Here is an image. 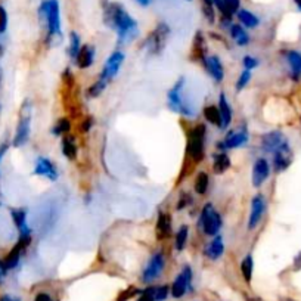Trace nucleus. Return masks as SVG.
Here are the masks:
<instances>
[{
	"label": "nucleus",
	"mask_w": 301,
	"mask_h": 301,
	"mask_svg": "<svg viewBox=\"0 0 301 301\" xmlns=\"http://www.w3.org/2000/svg\"><path fill=\"white\" fill-rule=\"evenodd\" d=\"M188 239H189V226L188 225H182L176 235H174V250L182 253L185 248H186V244H188Z\"/></svg>",
	"instance_id": "c85d7f7f"
},
{
	"label": "nucleus",
	"mask_w": 301,
	"mask_h": 301,
	"mask_svg": "<svg viewBox=\"0 0 301 301\" xmlns=\"http://www.w3.org/2000/svg\"><path fill=\"white\" fill-rule=\"evenodd\" d=\"M31 112H33V105L28 99H25L19 108V118H18V124H16L15 135L12 139V145L15 148H22L30 140L31 118H33Z\"/></svg>",
	"instance_id": "423d86ee"
},
{
	"label": "nucleus",
	"mask_w": 301,
	"mask_h": 301,
	"mask_svg": "<svg viewBox=\"0 0 301 301\" xmlns=\"http://www.w3.org/2000/svg\"><path fill=\"white\" fill-rule=\"evenodd\" d=\"M202 65L216 83H222L225 80V67L217 55H208Z\"/></svg>",
	"instance_id": "f3484780"
},
{
	"label": "nucleus",
	"mask_w": 301,
	"mask_h": 301,
	"mask_svg": "<svg viewBox=\"0 0 301 301\" xmlns=\"http://www.w3.org/2000/svg\"><path fill=\"white\" fill-rule=\"evenodd\" d=\"M170 27L166 22H160L154 30L150 31L146 36L145 42H143V49L146 50V53L150 56H160L164 49H166L168 37H170Z\"/></svg>",
	"instance_id": "0eeeda50"
},
{
	"label": "nucleus",
	"mask_w": 301,
	"mask_h": 301,
	"mask_svg": "<svg viewBox=\"0 0 301 301\" xmlns=\"http://www.w3.org/2000/svg\"><path fill=\"white\" fill-rule=\"evenodd\" d=\"M225 3L226 14L229 16H233L235 14H238L239 8H241V0H223Z\"/></svg>",
	"instance_id": "ea45409f"
},
{
	"label": "nucleus",
	"mask_w": 301,
	"mask_h": 301,
	"mask_svg": "<svg viewBox=\"0 0 301 301\" xmlns=\"http://www.w3.org/2000/svg\"><path fill=\"white\" fill-rule=\"evenodd\" d=\"M104 24L117 33L118 45L124 46L132 43L139 36V24L130 15L124 6L117 2H109L104 6Z\"/></svg>",
	"instance_id": "f257e3e1"
},
{
	"label": "nucleus",
	"mask_w": 301,
	"mask_h": 301,
	"mask_svg": "<svg viewBox=\"0 0 301 301\" xmlns=\"http://www.w3.org/2000/svg\"><path fill=\"white\" fill-rule=\"evenodd\" d=\"M34 176H40V177H46L50 182H55L59 177V171L58 167L55 166V163L47 158V157H39L36 160V166L33 170Z\"/></svg>",
	"instance_id": "ddd939ff"
},
{
	"label": "nucleus",
	"mask_w": 301,
	"mask_h": 301,
	"mask_svg": "<svg viewBox=\"0 0 301 301\" xmlns=\"http://www.w3.org/2000/svg\"><path fill=\"white\" fill-rule=\"evenodd\" d=\"M270 177V164L266 158H257L251 171V182L254 188H261L264 182Z\"/></svg>",
	"instance_id": "2eb2a0df"
},
{
	"label": "nucleus",
	"mask_w": 301,
	"mask_h": 301,
	"mask_svg": "<svg viewBox=\"0 0 301 301\" xmlns=\"http://www.w3.org/2000/svg\"><path fill=\"white\" fill-rule=\"evenodd\" d=\"M81 46H83L81 45V37L75 31H71V34H70V46H68V55H70L71 59H75V56H77V53H78Z\"/></svg>",
	"instance_id": "f704fd0d"
},
{
	"label": "nucleus",
	"mask_w": 301,
	"mask_h": 301,
	"mask_svg": "<svg viewBox=\"0 0 301 301\" xmlns=\"http://www.w3.org/2000/svg\"><path fill=\"white\" fill-rule=\"evenodd\" d=\"M0 301H22L19 297H15V295H11V294H3L0 297Z\"/></svg>",
	"instance_id": "8fccbe9b"
},
{
	"label": "nucleus",
	"mask_w": 301,
	"mask_h": 301,
	"mask_svg": "<svg viewBox=\"0 0 301 301\" xmlns=\"http://www.w3.org/2000/svg\"><path fill=\"white\" fill-rule=\"evenodd\" d=\"M202 14L205 16V19L214 24L216 22V14H214V6H208V5H202Z\"/></svg>",
	"instance_id": "79ce46f5"
},
{
	"label": "nucleus",
	"mask_w": 301,
	"mask_h": 301,
	"mask_svg": "<svg viewBox=\"0 0 301 301\" xmlns=\"http://www.w3.org/2000/svg\"><path fill=\"white\" fill-rule=\"evenodd\" d=\"M96 59V49L93 45H83L80 47L77 56H75V64L80 70H87L95 64Z\"/></svg>",
	"instance_id": "412c9836"
},
{
	"label": "nucleus",
	"mask_w": 301,
	"mask_h": 301,
	"mask_svg": "<svg viewBox=\"0 0 301 301\" xmlns=\"http://www.w3.org/2000/svg\"><path fill=\"white\" fill-rule=\"evenodd\" d=\"M294 269L295 270H300L301 269V253H298L295 258H294Z\"/></svg>",
	"instance_id": "3c124183"
},
{
	"label": "nucleus",
	"mask_w": 301,
	"mask_h": 301,
	"mask_svg": "<svg viewBox=\"0 0 301 301\" xmlns=\"http://www.w3.org/2000/svg\"><path fill=\"white\" fill-rule=\"evenodd\" d=\"M136 2H137V3H139L140 6H143V8H146V6H149L150 2H152V0H136Z\"/></svg>",
	"instance_id": "603ef678"
},
{
	"label": "nucleus",
	"mask_w": 301,
	"mask_h": 301,
	"mask_svg": "<svg viewBox=\"0 0 301 301\" xmlns=\"http://www.w3.org/2000/svg\"><path fill=\"white\" fill-rule=\"evenodd\" d=\"M250 140V132L247 124H241L226 133L225 139L217 143V150L226 152L227 149H236L245 146Z\"/></svg>",
	"instance_id": "6e6552de"
},
{
	"label": "nucleus",
	"mask_w": 301,
	"mask_h": 301,
	"mask_svg": "<svg viewBox=\"0 0 301 301\" xmlns=\"http://www.w3.org/2000/svg\"><path fill=\"white\" fill-rule=\"evenodd\" d=\"M106 84H108V81L102 80V78H98L92 86L87 87V91H86L87 98H89V99H96V98H99L106 89Z\"/></svg>",
	"instance_id": "473e14b6"
},
{
	"label": "nucleus",
	"mask_w": 301,
	"mask_h": 301,
	"mask_svg": "<svg viewBox=\"0 0 301 301\" xmlns=\"http://www.w3.org/2000/svg\"><path fill=\"white\" fill-rule=\"evenodd\" d=\"M219 105V112H220V121H222V124H220V130H226L229 126H230V123H232V118H233V111H232V106L229 104V101H227V96H226L225 93L222 92L220 95H219V102H217Z\"/></svg>",
	"instance_id": "5701e85b"
},
{
	"label": "nucleus",
	"mask_w": 301,
	"mask_h": 301,
	"mask_svg": "<svg viewBox=\"0 0 301 301\" xmlns=\"http://www.w3.org/2000/svg\"><path fill=\"white\" fill-rule=\"evenodd\" d=\"M8 273H9V270L6 269V266H5V263H3V258H0V285H3V282H5V279H6V276H8Z\"/></svg>",
	"instance_id": "de8ad7c7"
},
{
	"label": "nucleus",
	"mask_w": 301,
	"mask_h": 301,
	"mask_svg": "<svg viewBox=\"0 0 301 301\" xmlns=\"http://www.w3.org/2000/svg\"><path fill=\"white\" fill-rule=\"evenodd\" d=\"M204 118L207 123H210L211 126L220 129V112H219V108L216 105H207L204 108Z\"/></svg>",
	"instance_id": "2f4dec72"
},
{
	"label": "nucleus",
	"mask_w": 301,
	"mask_h": 301,
	"mask_svg": "<svg viewBox=\"0 0 301 301\" xmlns=\"http://www.w3.org/2000/svg\"><path fill=\"white\" fill-rule=\"evenodd\" d=\"M192 281H194V272L189 264H186L182 267L180 273L174 278L173 284L170 286V294L176 300H180L185 295H188L194 291Z\"/></svg>",
	"instance_id": "1a4fd4ad"
},
{
	"label": "nucleus",
	"mask_w": 301,
	"mask_h": 301,
	"mask_svg": "<svg viewBox=\"0 0 301 301\" xmlns=\"http://www.w3.org/2000/svg\"><path fill=\"white\" fill-rule=\"evenodd\" d=\"M34 301H59V300H55L49 292H45V291H42V292H37L36 294V297H34Z\"/></svg>",
	"instance_id": "49530a36"
},
{
	"label": "nucleus",
	"mask_w": 301,
	"mask_h": 301,
	"mask_svg": "<svg viewBox=\"0 0 301 301\" xmlns=\"http://www.w3.org/2000/svg\"><path fill=\"white\" fill-rule=\"evenodd\" d=\"M39 18L46 25V43L58 46L62 42L59 0H43L39 6Z\"/></svg>",
	"instance_id": "f03ea898"
},
{
	"label": "nucleus",
	"mask_w": 301,
	"mask_h": 301,
	"mask_svg": "<svg viewBox=\"0 0 301 301\" xmlns=\"http://www.w3.org/2000/svg\"><path fill=\"white\" fill-rule=\"evenodd\" d=\"M236 16L239 24L245 28H257L260 25V18L248 9H239Z\"/></svg>",
	"instance_id": "bb28decb"
},
{
	"label": "nucleus",
	"mask_w": 301,
	"mask_h": 301,
	"mask_svg": "<svg viewBox=\"0 0 301 301\" xmlns=\"http://www.w3.org/2000/svg\"><path fill=\"white\" fill-rule=\"evenodd\" d=\"M202 253L211 261H217L219 258H222V256L225 254V239H223V236L222 235L213 236V239L208 244H205Z\"/></svg>",
	"instance_id": "6ab92c4d"
},
{
	"label": "nucleus",
	"mask_w": 301,
	"mask_h": 301,
	"mask_svg": "<svg viewBox=\"0 0 301 301\" xmlns=\"http://www.w3.org/2000/svg\"><path fill=\"white\" fill-rule=\"evenodd\" d=\"M164 267H166L164 253H161V251L154 253L148 260L143 272H142V282L146 284V285H150L154 281H157L161 276V273L164 272Z\"/></svg>",
	"instance_id": "9d476101"
},
{
	"label": "nucleus",
	"mask_w": 301,
	"mask_h": 301,
	"mask_svg": "<svg viewBox=\"0 0 301 301\" xmlns=\"http://www.w3.org/2000/svg\"><path fill=\"white\" fill-rule=\"evenodd\" d=\"M285 58L289 64L292 77L297 80L301 77V53L297 50H288L285 53Z\"/></svg>",
	"instance_id": "cd10ccee"
},
{
	"label": "nucleus",
	"mask_w": 301,
	"mask_h": 301,
	"mask_svg": "<svg viewBox=\"0 0 301 301\" xmlns=\"http://www.w3.org/2000/svg\"><path fill=\"white\" fill-rule=\"evenodd\" d=\"M93 124H95V120H93L92 117H86L84 120L80 123V126H78V130H80L81 133H87V132H91L92 130Z\"/></svg>",
	"instance_id": "37998d69"
},
{
	"label": "nucleus",
	"mask_w": 301,
	"mask_h": 301,
	"mask_svg": "<svg viewBox=\"0 0 301 301\" xmlns=\"http://www.w3.org/2000/svg\"><path fill=\"white\" fill-rule=\"evenodd\" d=\"M292 149L286 140L285 143H282L278 149L273 152V170L275 173H282L285 171L288 167L292 163Z\"/></svg>",
	"instance_id": "f8f14e48"
},
{
	"label": "nucleus",
	"mask_w": 301,
	"mask_h": 301,
	"mask_svg": "<svg viewBox=\"0 0 301 301\" xmlns=\"http://www.w3.org/2000/svg\"><path fill=\"white\" fill-rule=\"evenodd\" d=\"M281 301H295V300H292V298H282Z\"/></svg>",
	"instance_id": "13d9d810"
},
{
	"label": "nucleus",
	"mask_w": 301,
	"mask_h": 301,
	"mask_svg": "<svg viewBox=\"0 0 301 301\" xmlns=\"http://www.w3.org/2000/svg\"><path fill=\"white\" fill-rule=\"evenodd\" d=\"M8 28V12L3 6H0V34H3Z\"/></svg>",
	"instance_id": "c03bdc74"
},
{
	"label": "nucleus",
	"mask_w": 301,
	"mask_h": 301,
	"mask_svg": "<svg viewBox=\"0 0 301 301\" xmlns=\"http://www.w3.org/2000/svg\"><path fill=\"white\" fill-rule=\"evenodd\" d=\"M0 81H2V77H0Z\"/></svg>",
	"instance_id": "bf43d9fd"
},
{
	"label": "nucleus",
	"mask_w": 301,
	"mask_h": 301,
	"mask_svg": "<svg viewBox=\"0 0 301 301\" xmlns=\"http://www.w3.org/2000/svg\"><path fill=\"white\" fill-rule=\"evenodd\" d=\"M242 67H244V70L251 71V70H254V68L258 67V59L254 58V56H251V55H245L242 58Z\"/></svg>",
	"instance_id": "a19ab883"
},
{
	"label": "nucleus",
	"mask_w": 301,
	"mask_h": 301,
	"mask_svg": "<svg viewBox=\"0 0 301 301\" xmlns=\"http://www.w3.org/2000/svg\"><path fill=\"white\" fill-rule=\"evenodd\" d=\"M155 233L158 241H166L173 235V223H171V216L166 211H160L155 223Z\"/></svg>",
	"instance_id": "dca6fc26"
},
{
	"label": "nucleus",
	"mask_w": 301,
	"mask_h": 301,
	"mask_svg": "<svg viewBox=\"0 0 301 301\" xmlns=\"http://www.w3.org/2000/svg\"><path fill=\"white\" fill-rule=\"evenodd\" d=\"M126 59V55H124V52H121V50H114L109 56H108V59H106L105 65H104V68H102V71H101V75H99V78H102V80H105V81H112L117 74L120 73V68L121 65H123V62Z\"/></svg>",
	"instance_id": "9b49d317"
},
{
	"label": "nucleus",
	"mask_w": 301,
	"mask_h": 301,
	"mask_svg": "<svg viewBox=\"0 0 301 301\" xmlns=\"http://www.w3.org/2000/svg\"><path fill=\"white\" fill-rule=\"evenodd\" d=\"M140 291H142V289H139V288H136V286H129L127 289L121 291L120 294H118L117 301H129L130 298H133V297H137V295L140 294Z\"/></svg>",
	"instance_id": "4c0bfd02"
},
{
	"label": "nucleus",
	"mask_w": 301,
	"mask_h": 301,
	"mask_svg": "<svg viewBox=\"0 0 301 301\" xmlns=\"http://www.w3.org/2000/svg\"><path fill=\"white\" fill-rule=\"evenodd\" d=\"M210 188V176L205 171H199L194 182V189L198 195H205Z\"/></svg>",
	"instance_id": "c756f323"
},
{
	"label": "nucleus",
	"mask_w": 301,
	"mask_h": 301,
	"mask_svg": "<svg viewBox=\"0 0 301 301\" xmlns=\"http://www.w3.org/2000/svg\"><path fill=\"white\" fill-rule=\"evenodd\" d=\"M266 208H267V204H266V199L261 194H257V195L253 196L251 199V211H250V219H248V229L253 230L256 229L257 226L260 225L264 213H266Z\"/></svg>",
	"instance_id": "4468645a"
},
{
	"label": "nucleus",
	"mask_w": 301,
	"mask_h": 301,
	"mask_svg": "<svg viewBox=\"0 0 301 301\" xmlns=\"http://www.w3.org/2000/svg\"><path fill=\"white\" fill-rule=\"evenodd\" d=\"M250 80H251V71H248V70H242V73L239 74V77H238V80H236V84H235L236 92L244 91V89L248 86Z\"/></svg>",
	"instance_id": "e433bc0d"
},
{
	"label": "nucleus",
	"mask_w": 301,
	"mask_h": 301,
	"mask_svg": "<svg viewBox=\"0 0 301 301\" xmlns=\"http://www.w3.org/2000/svg\"><path fill=\"white\" fill-rule=\"evenodd\" d=\"M0 205H2V204H0Z\"/></svg>",
	"instance_id": "052dcab7"
},
{
	"label": "nucleus",
	"mask_w": 301,
	"mask_h": 301,
	"mask_svg": "<svg viewBox=\"0 0 301 301\" xmlns=\"http://www.w3.org/2000/svg\"><path fill=\"white\" fill-rule=\"evenodd\" d=\"M294 3L297 5V8L301 11V0H294Z\"/></svg>",
	"instance_id": "6e6d98bb"
},
{
	"label": "nucleus",
	"mask_w": 301,
	"mask_h": 301,
	"mask_svg": "<svg viewBox=\"0 0 301 301\" xmlns=\"http://www.w3.org/2000/svg\"><path fill=\"white\" fill-rule=\"evenodd\" d=\"M205 137H207V127L204 123H198L188 132L186 154L188 158L195 164H199L205 157Z\"/></svg>",
	"instance_id": "20e7f679"
},
{
	"label": "nucleus",
	"mask_w": 301,
	"mask_h": 301,
	"mask_svg": "<svg viewBox=\"0 0 301 301\" xmlns=\"http://www.w3.org/2000/svg\"><path fill=\"white\" fill-rule=\"evenodd\" d=\"M230 166H232L230 157L226 152L219 150V152H216L213 155V171L216 174H223V173H226L230 168Z\"/></svg>",
	"instance_id": "393cba45"
},
{
	"label": "nucleus",
	"mask_w": 301,
	"mask_h": 301,
	"mask_svg": "<svg viewBox=\"0 0 301 301\" xmlns=\"http://www.w3.org/2000/svg\"><path fill=\"white\" fill-rule=\"evenodd\" d=\"M247 301H264L260 297H247Z\"/></svg>",
	"instance_id": "864d4df0"
},
{
	"label": "nucleus",
	"mask_w": 301,
	"mask_h": 301,
	"mask_svg": "<svg viewBox=\"0 0 301 301\" xmlns=\"http://www.w3.org/2000/svg\"><path fill=\"white\" fill-rule=\"evenodd\" d=\"M202 5H208V6H214L213 0H202Z\"/></svg>",
	"instance_id": "5fc2aeb1"
},
{
	"label": "nucleus",
	"mask_w": 301,
	"mask_h": 301,
	"mask_svg": "<svg viewBox=\"0 0 301 301\" xmlns=\"http://www.w3.org/2000/svg\"><path fill=\"white\" fill-rule=\"evenodd\" d=\"M253 273H254V258L251 254H247L241 261V275L247 284H251Z\"/></svg>",
	"instance_id": "7c9ffc66"
},
{
	"label": "nucleus",
	"mask_w": 301,
	"mask_h": 301,
	"mask_svg": "<svg viewBox=\"0 0 301 301\" xmlns=\"http://www.w3.org/2000/svg\"><path fill=\"white\" fill-rule=\"evenodd\" d=\"M229 30H230V37H232V40L236 43V46L245 47V46L250 45V42H251L250 34L247 33V30L242 27L241 24H232V25L229 27Z\"/></svg>",
	"instance_id": "a878e982"
},
{
	"label": "nucleus",
	"mask_w": 301,
	"mask_h": 301,
	"mask_svg": "<svg viewBox=\"0 0 301 301\" xmlns=\"http://www.w3.org/2000/svg\"><path fill=\"white\" fill-rule=\"evenodd\" d=\"M61 149H62V154H64V157H65L67 160L75 161V160H77V155H78V145H77V140H75L74 136H62Z\"/></svg>",
	"instance_id": "b1692460"
},
{
	"label": "nucleus",
	"mask_w": 301,
	"mask_h": 301,
	"mask_svg": "<svg viewBox=\"0 0 301 301\" xmlns=\"http://www.w3.org/2000/svg\"><path fill=\"white\" fill-rule=\"evenodd\" d=\"M198 229L207 235V236H216L220 233V229L223 226V219L220 216V213L216 210V207L211 204V202H207L202 210L199 213V217H198Z\"/></svg>",
	"instance_id": "39448f33"
},
{
	"label": "nucleus",
	"mask_w": 301,
	"mask_h": 301,
	"mask_svg": "<svg viewBox=\"0 0 301 301\" xmlns=\"http://www.w3.org/2000/svg\"><path fill=\"white\" fill-rule=\"evenodd\" d=\"M152 292L157 301H166L167 297L170 295V286L168 285H158L152 286Z\"/></svg>",
	"instance_id": "c9c22d12"
},
{
	"label": "nucleus",
	"mask_w": 301,
	"mask_h": 301,
	"mask_svg": "<svg viewBox=\"0 0 301 301\" xmlns=\"http://www.w3.org/2000/svg\"><path fill=\"white\" fill-rule=\"evenodd\" d=\"M192 59L199 61L201 64H204L207 56H208V46H207V40L202 34V31H196L194 42H192Z\"/></svg>",
	"instance_id": "4be33fe9"
},
{
	"label": "nucleus",
	"mask_w": 301,
	"mask_h": 301,
	"mask_svg": "<svg viewBox=\"0 0 301 301\" xmlns=\"http://www.w3.org/2000/svg\"><path fill=\"white\" fill-rule=\"evenodd\" d=\"M286 139L285 136L282 135V132L279 130H272L269 133L261 136V142H260V146L264 152H270L273 154L275 150L278 149L282 143H285Z\"/></svg>",
	"instance_id": "aec40b11"
},
{
	"label": "nucleus",
	"mask_w": 301,
	"mask_h": 301,
	"mask_svg": "<svg viewBox=\"0 0 301 301\" xmlns=\"http://www.w3.org/2000/svg\"><path fill=\"white\" fill-rule=\"evenodd\" d=\"M3 53H5V47L2 46V43H0V58L3 56Z\"/></svg>",
	"instance_id": "4d7b16f0"
},
{
	"label": "nucleus",
	"mask_w": 301,
	"mask_h": 301,
	"mask_svg": "<svg viewBox=\"0 0 301 301\" xmlns=\"http://www.w3.org/2000/svg\"><path fill=\"white\" fill-rule=\"evenodd\" d=\"M192 202H194V198L192 195L189 194V192H183L179 196V201H177V205H176V210L182 211V210H186L188 207H191L192 205Z\"/></svg>",
	"instance_id": "58836bf2"
},
{
	"label": "nucleus",
	"mask_w": 301,
	"mask_h": 301,
	"mask_svg": "<svg viewBox=\"0 0 301 301\" xmlns=\"http://www.w3.org/2000/svg\"><path fill=\"white\" fill-rule=\"evenodd\" d=\"M8 150H9V142H2L0 143V163L3 161V157L6 155Z\"/></svg>",
	"instance_id": "09e8293b"
},
{
	"label": "nucleus",
	"mask_w": 301,
	"mask_h": 301,
	"mask_svg": "<svg viewBox=\"0 0 301 301\" xmlns=\"http://www.w3.org/2000/svg\"><path fill=\"white\" fill-rule=\"evenodd\" d=\"M185 86H186V78L180 77L167 93V104L173 112L180 114L182 117L191 118L195 115V109L188 99H185Z\"/></svg>",
	"instance_id": "7ed1b4c3"
},
{
	"label": "nucleus",
	"mask_w": 301,
	"mask_h": 301,
	"mask_svg": "<svg viewBox=\"0 0 301 301\" xmlns=\"http://www.w3.org/2000/svg\"><path fill=\"white\" fill-rule=\"evenodd\" d=\"M11 217L15 225L19 236H33V230L27 223V210L25 208H11Z\"/></svg>",
	"instance_id": "a211bd4d"
},
{
	"label": "nucleus",
	"mask_w": 301,
	"mask_h": 301,
	"mask_svg": "<svg viewBox=\"0 0 301 301\" xmlns=\"http://www.w3.org/2000/svg\"><path fill=\"white\" fill-rule=\"evenodd\" d=\"M62 80H64V83L68 86V89H71V86L74 84V75L71 73V70L70 68H67L65 71H64V74H62Z\"/></svg>",
	"instance_id": "a18cd8bd"
},
{
	"label": "nucleus",
	"mask_w": 301,
	"mask_h": 301,
	"mask_svg": "<svg viewBox=\"0 0 301 301\" xmlns=\"http://www.w3.org/2000/svg\"><path fill=\"white\" fill-rule=\"evenodd\" d=\"M71 132V121L67 117H62L55 123V126L52 127V135L53 136H65Z\"/></svg>",
	"instance_id": "72a5a7b5"
}]
</instances>
